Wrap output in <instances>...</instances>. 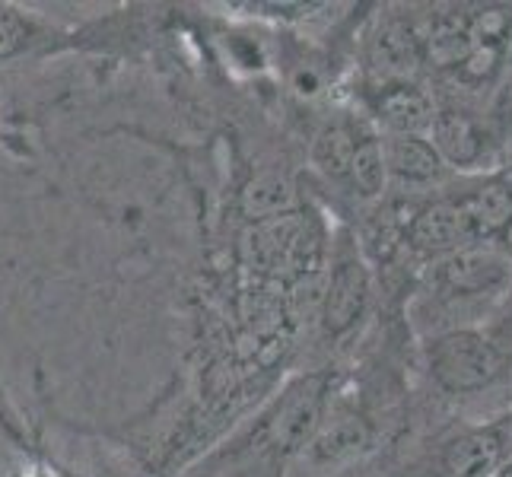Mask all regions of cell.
<instances>
[{
	"label": "cell",
	"mask_w": 512,
	"mask_h": 477,
	"mask_svg": "<svg viewBox=\"0 0 512 477\" xmlns=\"http://www.w3.org/2000/svg\"><path fill=\"white\" fill-rule=\"evenodd\" d=\"M319 236L303 214H284L264 223H249L242 233V258L249 268L268 277H287L322 268L319 264Z\"/></svg>",
	"instance_id": "6da1fadb"
},
{
	"label": "cell",
	"mask_w": 512,
	"mask_h": 477,
	"mask_svg": "<svg viewBox=\"0 0 512 477\" xmlns=\"http://www.w3.org/2000/svg\"><path fill=\"white\" fill-rule=\"evenodd\" d=\"M430 376L452 395L481 392L503 369V353L481 331L458 328L439 334L427 347Z\"/></svg>",
	"instance_id": "7a4b0ae2"
},
{
	"label": "cell",
	"mask_w": 512,
	"mask_h": 477,
	"mask_svg": "<svg viewBox=\"0 0 512 477\" xmlns=\"http://www.w3.org/2000/svg\"><path fill=\"white\" fill-rule=\"evenodd\" d=\"M328 404V379L325 376H299L293 379L284 395L274 401L271 414L264 417V433H268V446L280 455L299 452L312 443L315 430L325 420Z\"/></svg>",
	"instance_id": "3957f363"
},
{
	"label": "cell",
	"mask_w": 512,
	"mask_h": 477,
	"mask_svg": "<svg viewBox=\"0 0 512 477\" xmlns=\"http://www.w3.org/2000/svg\"><path fill=\"white\" fill-rule=\"evenodd\" d=\"M443 284L458 296H484L512 284V261L497 242H474L462 252L443 258Z\"/></svg>",
	"instance_id": "277c9868"
},
{
	"label": "cell",
	"mask_w": 512,
	"mask_h": 477,
	"mask_svg": "<svg viewBox=\"0 0 512 477\" xmlns=\"http://www.w3.org/2000/svg\"><path fill=\"white\" fill-rule=\"evenodd\" d=\"M404 239L414 252L430 258H449L462 252L465 245H474V236L465 223V214L455 201H436L420 207L404 226Z\"/></svg>",
	"instance_id": "5b68a950"
},
{
	"label": "cell",
	"mask_w": 512,
	"mask_h": 477,
	"mask_svg": "<svg viewBox=\"0 0 512 477\" xmlns=\"http://www.w3.org/2000/svg\"><path fill=\"white\" fill-rule=\"evenodd\" d=\"M366 61L382 83H411L423 64V39L408 23L385 20L369 35Z\"/></svg>",
	"instance_id": "8992f818"
},
{
	"label": "cell",
	"mask_w": 512,
	"mask_h": 477,
	"mask_svg": "<svg viewBox=\"0 0 512 477\" xmlns=\"http://www.w3.org/2000/svg\"><path fill=\"white\" fill-rule=\"evenodd\" d=\"M369 303V271L360 258H341L328 271L325 303H322V325L328 334H347L360 322Z\"/></svg>",
	"instance_id": "52a82bcc"
},
{
	"label": "cell",
	"mask_w": 512,
	"mask_h": 477,
	"mask_svg": "<svg viewBox=\"0 0 512 477\" xmlns=\"http://www.w3.org/2000/svg\"><path fill=\"white\" fill-rule=\"evenodd\" d=\"M373 115L385 137H427L436 105L417 83H382L373 96Z\"/></svg>",
	"instance_id": "ba28073f"
},
{
	"label": "cell",
	"mask_w": 512,
	"mask_h": 477,
	"mask_svg": "<svg viewBox=\"0 0 512 477\" xmlns=\"http://www.w3.org/2000/svg\"><path fill=\"white\" fill-rule=\"evenodd\" d=\"M427 140L439 153V159H443V166L452 169H474L487 150L481 125L468 112L458 109H436Z\"/></svg>",
	"instance_id": "9c48e42d"
},
{
	"label": "cell",
	"mask_w": 512,
	"mask_h": 477,
	"mask_svg": "<svg viewBox=\"0 0 512 477\" xmlns=\"http://www.w3.org/2000/svg\"><path fill=\"white\" fill-rule=\"evenodd\" d=\"M506 439L500 427H474L458 433L443 452L449 477H493L506 462Z\"/></svg>",
	"instance_id": "30bf717a"
},
{
	"label": "cell",
	"mask_w": 512,
	"mask_h": 477,
	"mask_svg": "<svg viewBox=\"0 0 512 477\" xmlns=\"http://www.w3.org/2000/svg\"><path fill=\"white\" fill-rule=\"evenodd\" d=\"M382 156H385L388 182L395 179L408 185H430L446 169L427 137H385Z\"/></svg>",
	"instance_id": "8fae6325"
},
{
	"label": "cell",
	"mask_w": 512,
	"mask_h": 477,
	"mask_svg": "<svg viewBox=\"0 0 512 477\" xmlns=\"http://www.w3.org/2000/svg\"><path fill=\"white\" fill-rule=\"evenodd\" d=\"M239 214L249 223H264L296 210V188L284 172H258L239 188Z\"/></svg>",
	"instance_id": "7c38bea8"
},
{
	"label": "cell",
	"mask_w": 512,
	"mask_h": 477,
	"mask_svg": "<svg viewBox=\"0 0 512 477\" xmlns=\"http://www.w3.org/2000/svg\"><path fill=\"white\" fill-rule=\"evenodd\" d=\"M455 204L465 214V223L471 229L474 242L497 239L506 229V223L512 220V201H509V194L503 191V185L493 179V175H490V179H484L481 185H474L465 198H458Z\"/></svg>",
	"instance_id": "4fadbf2b"
},
{
	"label": "cell",
	"mask_w": 512,
	"mask_h": 477,
	"mask_svg": "<svg viewBox=\"0 0 512 477\" xmlns=\"http://www.w3.org/2000/svg\"><path fill=\"white\" fill-rule=\"evenodd\" d=\"M369 439H373V433H369L363 417L338 411L322 420L309 449L315 462H347V458H357L369 449Z\"/></svg>",
	"instance_id": "5bb4252c"
},
{
	"label": "cell",
	"mask_w": 512,
	"mask_h": 477,
	"mask_svg": "<svg viewBox=\"0 0 512 477\" xmlns=\"http://www.w3.org/2000/svg\"><path fill=\"white\" fill-rule=\"evenodd\" d=\"M474 39L468 29V13H443L436 16L427 39H423V61L439 70H458L471 55Z\"/></svg>",
	"instance_id": "9a60e30c"
},
{
	"label": "cell",
	"mask_w": 512,
	"mask_h": 477,
	"mask_svg": "<svg viewBox=\"0 0 512 477\" xmlns=\"http://www.w3.org/2000/svg\"><path fill=\"white\" fill-rule=\"evenodd\" d=\"M347 182L363 201H376L388 188V169L382 156L379 137H357V150H353V163L347 172Z\"/></svg>",
	"instance_id": "2e32d148"
},
{
	"label": "cell",
	"mask_w": 512,
	"mask_h": 477,
	"mask_svg": "<svg viewBox=\"0 0 512 477\" xmlns=\"http://www.w3.org/2000/svg\"><path fill=\"white\" fill-rule=\"evenodd\" d=\"M353 150H357V134L347 125H331L312 140L309 156H312V166L319 169L325 179H347Z\"/></svg>",
	"instance_id": "e0dca14e"
},
{
	"label": "cell",
	"mask_w": 512,
	"mask_h": 477,
	"mask_svg": "<svg viewBox=\"0 0 512 477\" xmlns=\"http://www.w3.org/2000/svg\"><path fill=\"white\" fill-rule=\"evenodd\" d=\"M325 287H328V271L325 268H312L296 274L287 284V312L296 318V322H309V318L322 315V303H325Z\"/></svg>",
	"instance_id": "ac0fdd59"
},
{
	"label": "cell",
	"mask_w": 512,
	"mask_h": 477,
	"mask_svg": "<svg viewBox=\"0 0 512 477\" xmlns=\"http://www.w3.org/2000/svg\"><path fill=\"white\" fill-rule=\"evenodd\" d=\"M503 61H506V51L503 48H493V45H474L471 48V55L465 58V64L455 70V77L458 80H465V83H490L493 77L503 70Z\"/></svg>",
	"instance_id": "d6986e66"
},
{
	"label": "cell",
	"mask_w": 512,
	"mask_h": 477,
	"mask_svg": "<svg viewBox=\"0 0 512 477\" xmlns=\"http://www.w3.org/2000/svg\"><path fill=\"white\" fill-rule=\"evenodd\" d=\"M29 42H32V23L20 10L0 4V61L20 55V51L29 48Z\"/></svg>",
	"instance_id": "ffe728a7"
},
{
	"label": "cell",
	"mask_w": 512,
	"mask_h": 477,
	"mask_svg": "<svg viewBox=\"0 0 512 477\" xmlns=\"http://www.w3.org/2000/svg\"><path fill=\"white\" fill-rule=\"evenodd\" d=\"M497 245H500V249H503V255L512 261V220L506 223V229H503V233L497 236Z\"/></svg>",
	"instance_id": "44dd1931"
},
{
	"label": "cell",
	"mask_w": 512,
	"mask_h": 477,
	"mask_svg": "<svg viewBox=\"0 0 512 477\" xmlns=\"http://www.w3.org/2000/svg\"><path fill=\"white\" fill-rule=\"evenodd\" d=\"M493 179H497V182L503 185V191L509 194V201H512V166H503L497 175H493Z\"/></svg>",
	"instance_id": "7402d4cb"
},
{
	"label": "cell",
	"mask_w": 512,
	"mask_h": 477,
	"mask_svg": "<svg viewBox=\"0 0 512 477\" xmlns=\"http://www.w3.org/2000/svg\"><path fill=\"white\" fill-rule=\"evenodd\" d=\"M493 477H512V455L506 458V462L497 468V474H493Z\"/></svg>",
	"instance_id": "603a6c76"
}]
</instances>
